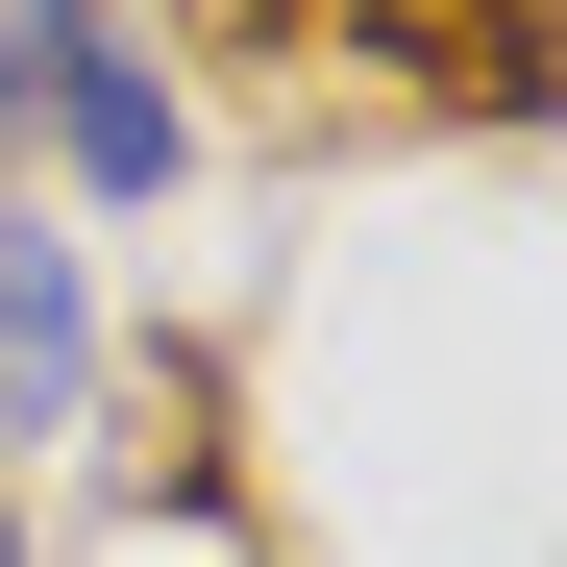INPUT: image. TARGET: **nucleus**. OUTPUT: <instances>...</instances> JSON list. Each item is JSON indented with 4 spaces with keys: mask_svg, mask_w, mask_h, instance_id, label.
Returning a JSON list of instances; mask_svg holds the SVG:
<instances>
[{
    "mask_svg": "<svg viewBox=\"0 0 567 567\" xmlns=\"http://www.w3.org/2000/svg\"><path fill=\"white\" fill-rule=\"evenodd\" d=\"M74 395H100V297H74V247L0 198V444H74Z\"/></svg>",
    "mask_w": 567,
    "mask_h": 567,
    "instance_id": "f257e3e1",
    "label": "nucleus"
},
{
    "mask_svg": "<svg viewBox=\"0 0 567 567\" xmlns=\"http://www.w3.org/2000/svg\"><path fill=\"white\" fill-rule=\"evenodd\" d=\"M50 148H74V173H100V198H148V173H173V148H198V124H173V74H148L124 25H74V74H50Z\"/></svg>",
    "mask_w": 567,
    "mask_h": 567,
    "instance_id": "f03ea898",
    "label": "nucleus"
},
{
    "mask_svg": "<svg viewBox=\"0 0 567 567\" xmlns=\"http://www.w3.org/2000/svg\"><path fill=\"white\" fill-rule=\"evenodd\" d=\"M74 25H100V0H0V124H50V74H74Z\"/></svg>",
    "mask_w": 567,
    "mask_h": 567,
    "instance_id": "7ed1b4c3",
    "label": "nucleus"
}]
</instances>
